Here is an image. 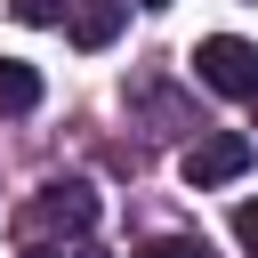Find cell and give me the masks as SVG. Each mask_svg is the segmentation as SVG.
<instances>
[{"label": "cell", "instance_id": "cell-1", "mask_svg": "<svg viewBox=\"0 0 258 258\" xmlns=\"http://www.w3.org/2000/svg\"><path fill=\"white\" fill-rule=\"evenodd\" d=\"M89 226H97V194H89L81 177L40 185V194L16 210V242H32V250H40V242H81Z\"/></svg>", "mask_w": 258, "mask_h": 258}, {"label": "cell", "instance_id": "cell-2", "mask_svg": "<svg viewBox=\"0 0 258 258\" xmlns=\"http://www.w3.org/2000/svg\"><path fill=\"white\" fill-rule=\"evenodd\" d=\"M194 73H202V89H218V97H258V48L234 40V32H210V40L194 48Z\"/></svg>", "mask_w": 258, "mask_h": 258}, {"label": "cell", "instance_id": "cell-3", "mask_svg": "<svg viewBox=\"0 0 258 258\" xmlns=\"http://www.w3.org/2000/svg\"><path fill=\"white\" fill-rule=\"evenodd\" d=\"M242 169H250V137L242 129H210V137L185 145V185H234Z\"/></svg>", "mask_w": 258, "mask_h": 258}, {"label": "cell", "instance_id": "cell-4", "mask_svg": "<svg viewBox=\"0 0 258 258\" xmlns=\"http://www.w3.org/2000/svg\"><path fill=\"white\" fill-rule=\"evenodd\" d=\"M113 32H121V0H81L73 8V40L81 48H105Z\"/></svg>", "mask_w": 258, "mask_h": 258}, {"label": "cell", "instance_id": "cell-5", "mask_svg": "<svg viewBox=\"0 0 258 258\" xmlns=\"http://www.w3.org/2000/svg\"><path fill=\"white\" fill-rule=\"evenodd\" d=\"M32 105H40V73L0 56V113H32Z\"/></svg>", "mask_w": 258, "mask_h": 258}, {"label": "cell", "instance_id": "cell-6", "mask_svg": "<svg viewBox=\"0 0 258 258\" xmlns=\"http://www.w3.org/2000/svg\"><path fill=\"white\" fill-rule=\"evenodd\" d=\"M137 258H210V250H202V234H153Z\"/></svg>", "mask_w": 258, "mask_h": 258}, {"label": "cell", "instance_id": "cell-7", "mask_svg": "<svg viewBox=\"0 0 258 258\" xmlns=\"http://www.w3.org/2000/svg\"><path fill=\"white\" fill-rule=\"evenodd\" d=\"M234 242L258 258V194H250V202H234Z\"/></svg>", "mask_w": 258, "mask_h": 258}, {"label": "cell", "instance_id": "cell-8", "mask_svg": "<svg viewBox=\"0 0 258 258\" xmlns=\"http://www.w3.org/2000/svg\"><path fill=\"white\" fill-rule=\"evenodd\" d=\"M73 258H105V250H73Z\"/></svg>", "mask_w": 258, "mask_h": 258}, {"label": "cell", "instance_id": "cell-9", "mask_svg": "<svg viewBox=\"0 0 258 258\" xmlns=\"http://www.w3.org/2000/svg\"><path fill=\"white\" fill-rule=\"evenodd\" d=\"M145 8H161V0H145Z\"/></svg>", "mask_w": 258, "mask_h": 258}, {"label": "cell", "instance_id": "cell-10", "mask_svg": "<svg viewBox=\"0 0 258 258\" xmlns=\"http://www.w3.org/2000/svg\"><path fill=\"white\" fill-rule=\"evenodd\" d=\"M32 258H48V250H32Z\"/></svg>", "mask_w": 258, "mask_h": 258}, {"label": "cell", "instance_id": "cell-11", "mask_svg": "<svg viewBox=\"0 0 258 258\" xmlns=\"http://www.w3.org/2000/svg\"><path fill=\"white\" fill-rule=\"evenodd\" d=\"M250 113H258V97H250Z\"/></svg>", "mask_w": 258, "mask_h": 258}]
</instances>
